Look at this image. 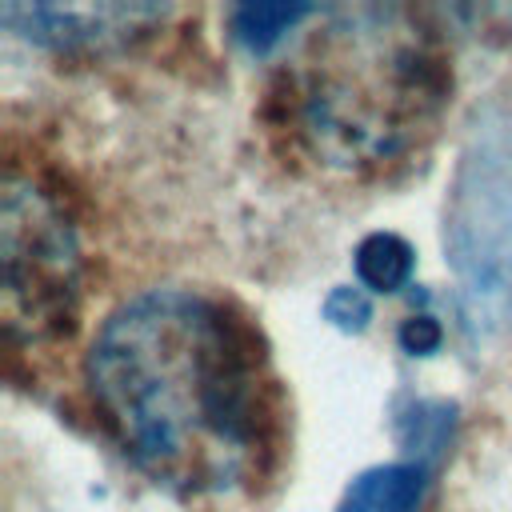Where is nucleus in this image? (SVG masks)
I'll use <instances>...</instances> for the list:
<instances>
[{"label":"nucleus","instance_id":"1","mask_svg":"<svg viewBox=\"0 0 512 512\" xmlns=\"http://www.w3.org/2000/svg\"><path fill=\"white\" fill-rule=\"evenodd\" d=\"M88 392L124 456L168 496L220 508L272 468L276 380L252 324L200 288H148L88 348Z\"/></svg>","mask_w":512,"mask_h":512},{"label":"nucleus","instance_id":"2","mask_svg":"<svg viewBox=\"0 0 512 512\" xmlns=\"http://www.w3.org/2000/svg\"><path fill=\"white\" fill-rule=\"evenodd\" d=\"M452 64L440 28L400 4L320 12L280 72L288 140L332 172H380L416 152L440 124Z\"/></svg>","mask_w":512,"mask_h":512},{"label":"nucleus","instance_id":"3","mask_svg":"<svg viewBox=\"0 0 512 512\" xmlns=\"http://www.w3.org/2000/svg\"><path fill=\"white\" fill-rule=\"evenodd\" d=\"M444 252L464 288L472 324L512 312V120L484 112L464 148L444 204Z\"/></svg>","mask_w":512,"mask_h":512},{"label":"nucleus","instance_id":"4","mask_svg":"<svg viewBox=\"0 0 512 512\" xmlns=\"http://www.w3.org/2000/svg\"><path fill=\"white\" fill-rule=\"evenodd\" d=\"M4 328L8 340H48L72 324L80 252L60 204L20 172L4 180L0 208Z\"/></svg>","mask_w":512,"mask_h":512},{"label":"nucleus","instance_id":"5","mask_svg":"<svg viewBox=\"0 0 512 512\" xmlns=\"http://www.w3.org/2000/svg\"><path fill=\"white\" fill-rule=\"evenodd\" d=\"M164 12L160 4H4L0 20L16 36L56 52H100L148 32Z\"/></svg>","mask_w":512,"mask_h":512},{"label":"nucleus","instance_id":"6","mask_svg":"<svg viewBox=\"0 0 512 512\" xmlns=\"http://www.w3.org/2000/svg\"><path fill=\"white\" fill-rule=\"evenodd\" d=\"M428 488V464L400 460L364 468L340 496L336 512H420Z\"/></svg>","mask_w":512,"mask_h":512},{"label":"nucleus","instance_id":"7","mask_svg":"<svg viewBox=\"0 0 512 512\" xmlns=\"http://www.w3.org/2000/svg\"><path fill=\"white\" fill-rule=\"evenodd\" d=\"M352 264H356V280L364 292H400L412 280L416 252L396 232H368L356 244Z\"/></svg>","mask_w":512,"mask_h":512},{"label":"nucleus","instance_id":"8","mask_svg":"<svg viewBox=\"0 0 512 512\" xmlns=\"http://www.w3.org/2000/svg\"><path fill=\"white\" fill-rule=\"evenodd\" d=\"M316 12L320 8H308V4H240L232 8V36L248 52H268Z\"/></svg>","mask_w":512,"mask_h":512},{"label":"nucleus","instance_id":"9","mask_svg":"<svg viewBox=\"0 0 512 512\" xmlns=\"http://www.w3.org/2000/svg\"><path fill=\"white\" fill-rule=\"evenodd\" d=\"M324 320L340 332H364L372 324V296L360 284H340L324 296Z\"/></svg>","mask_w":512,"mask_h":512},{"label":"nucleus","instance_id":"10","mask_svg":"<svg viewBox=\"0 0 512 512\" xmlns=\"http://www.w3.org/2000/svg\"><path fill=\"white\" fill-rule=\"evenodd\" d=\"M400 424H412V452L420 464H428L440 448H444V436H448V408L444 404H416L412 416H400Z\"/></svg>","mask_w":512,"mask_h":512},{"label":"nucleus","instance_id":"11","mask_svg":"<svg viewBox=\"0 0 512 512\" xmlns=\"http://www.w3.org/2000/svg\"><path fill=\"white\" fill-rule=\"evenodd\" d=\"M444 340V328L436 324V316L428 312H412L404 324H400V348L408 356H432Z\"/></svg>","mask_w":512,"mask_h":512}]
</instances>
